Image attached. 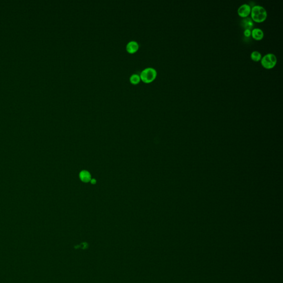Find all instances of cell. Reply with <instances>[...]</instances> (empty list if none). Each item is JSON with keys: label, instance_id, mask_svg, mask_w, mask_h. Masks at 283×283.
<instances>
[{"label": "cell", "instance_id": "obj_1", "mask_svg": "<svg viewBox=\"0 0 283 283\" xmlns=\"http://www.w3.org/2000/svg\"><path fill=\"white\" fill-rule=\"evenodd\" d=\"M251 14L253 21L257 23L263 22L266 20L267 17V12L266 9L259 5L254 6L251 8Z\"/></svg>", "mask_w": 283, "mask_h": 283}, {"label": "cell", "instance_id": "obj_10", "mask_svg": "<svg viewBox=\"0 0 283 283\" xmlns=\"http://www.w3.org/2000/svg\"><path fill=\"white\" fill-rule=\"evenodd\" d=\"M130 82L133 84H137L138 82H140V75H138L137 74H133L130 76Z\"/></svg>", "mask_w": 283, "mask_h": 283}, {"label": "cell", "instance_id": "obj_3", "mask_svg": "<svg viewBox=\"0 0 283 283\" xmlns=\"http://www.w3.org/2000/svg\"><path fill=\"white\" fill-rule=\"evenodd\" d=\"M277 62L276 56L272 53L265 55L261 59V64L264 68L272 69L275 66Z\"/></svg>", "mask_w": 283, "mask_h": 283}, {"label": "cell", "instance_id": "obj_4", "mask_svg": "<svg viewBox=\"0 0 283 283\" xmlns=\"http://www.w3.org/2000/svg\"><path fill=\"white\" fill-rule=\"evenodd\" d=\"M238 14L240 17L246 18L249 16L251 12V7L248 4H243L239 7Z\"/></svg>", "mask_w": 283, "mask_h": 283}, {"label": "cell", "instance_id": "obj_2", "mask_svg": "<svg viewBox=\"0 0 283 283\" xmlns=\"http://www.w3.org/2000/svg\"><path fill=\"white\" fill-rule=\"evenodd\" d=\"M157 75V72L155 69L148 67L142 71L140 74V79L144 82L149 83L156 78Z\"/></svg>", "mask_w": 283, "mask_h": 283}, {"label": "cell", "instance_id": "obj_9", "mask_svg": "<svg viewBox=\"0 0 283 283\" xmlns=\"http://www.w3.org/2000/svg\"><path fill=\"white\" fill-rule=\"evenodd\" d=\"M261 53L258 51H253L251 54V58L254 62H259L262 59Z\"/></svg>", "mask_w": 283, "mask_h": 283}, {"label": "cell", "instance_id": "obj_11", "mask_svg": "<svg viewBox=\"0 0 283 283\" xmlns=\"http://www.w3.org/2000/svg\"><path fill=\"white\" fill-rule=\"evenodd\" d=\"M244 35L247 38H249L251 35V30L245 29L244 31Z\"/></svg>", "mask_w": 283, "mask_h": 283}, {"label": "cell", "instance_id": "obj_5", "mask_svg": "<svg viewBox=\"0 0 283 283\" xmlns=\"http://www.w3.org/2000/svg\"><path fill=\"white\" fill-rule=\"evenodd\" d=\"M251 36L257 41H260L264 37L263 31L259 28H254L251 31Z\"/></svg>", "mask_w": 283, "mask_h": 283}, {"label": "cell", "instance_id": "obj_12", "mask_svg": "<svg viewBox=\"0 0 283 283\" xmlns=\"http://www.w3.org/2000/svg\"><path fill=\"white\" fill-rule=\"evenodd\" d=\"M91 182L92 183V184H95L96 180H94V179H92V180H91Z\"/></svg>", "mask_w": 283, "mask_h": 283}, {"label": "cell", "instance_id": "obj_7", "mask_svg": "<svg viewBox=\"0 0 283 283\" xmlns=\"http://www.w3.org/2000/svg\"><path fill=\"white\" fill-rule=\"evenodd\" d=\"M242 25L243 27L245 29L251 30L253 26V22L252 20L250 18H244L242 21Z\"/></svg>", "mask_w": 283, "mask_h": 283}, {"label": "cell", "instance_id": "obj_6", "mask_svg": "<svg viewBox=\"0 0 283 283\" xmlns=\"http://www.w3.org/2000/svg\"><path fill=\"white\" fill-rule=\"evenodd\" d=\"M139 48V45L137 42L131 41L129 42L126 45V49L130 53H134L136 52Z\"/></svg>", "mask_w": 283, "mask_h": 283}, {"label": "cell", "instance_id": "obj_8", "mask_svg": "<svg viewBox=\"0 0 283 283\" xmlns=\"http://www.w3.org/2000/svg\"><path fill=\"white\" fill-rule=\"evenodd\" d=\"M80 177L84 182H88L91 179V175L88 171H83L80 173Z\"/></svg>", "mask_w": 283, "mask_h": 283}]
</instances>
